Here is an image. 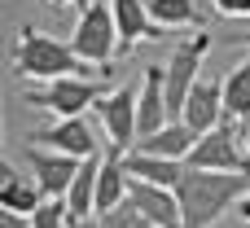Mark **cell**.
Here are the masks:
<instances>
[{"label": "cell", "mask_w": 250, "mask_h": 228, "mask_svg": "<svg viewBox=\"0 0 250 228\" xmlns=\"http://www.w3.org/2000/svg\"><path fill=\"white\" fill-rule=\"evenodd\" d=\"M250 176L237 171H185V180L176 185L180 211H185V228H215L229 211H237V202L246 198Z\"/></svg>", "instance_id": "cell-1"}, {"label": "cell", "mask_w": 250, "mask_h": 228, "mask_svg": "<svg viewBox=\"0 0 250 228\" xmlns=\"http://www.w3.org/2000/svg\"><path fill=\"white\" fill-rule=\"evenodd\" d=\"M92 66L70 48L62 44L57 35L40 31V26H22L18 31V48H13V75L26 79V83H53V79H66V75H88Z\"/></svg>", "instance_id": "cell-2"}, {"label": "cell", "mask_w": 250, "mask_h": 228, "mask_svg": "<svg viewBox=\"0 0 250 228\" xmlns=\"http://www.w3.org/2000/svg\"><path fill=\"white\" fill-rule=\"evenodd\" d=\"M70 48H75L88 66H97L101 75H110V62L119 57V26H114L110 0H88V4L79 9V22H75V31H70Z\"/></svg>", "instance_id": "cell-3"}, {"label": "cell", "mask_w": 250, "mask_h": 228, "mask_svg": "<svg viewBox=\"0 0 250 228\" xmlns=\"http://www.w3.org/2000/svg\"><path fill=\"white\" fill-rule=\"evenodd\" d=\"M101 83H92L88 75H66V79H53L44 88H26L22 92V105H35V110H48L57 119H79L83 110H97L101 101Z\"/></svg>", "instance_id": "cell-4"}, {"label": "cell", "mask_w": 250, "mask_h": 228, "mask_svg": "<svg viewBox=\"0 0 250 228\" xmlns=\"http://www.w3.org/2000/svg\"><path fill=\"white\" fill-rule=\"evenodd\" d=\"M207 53H211V35L207 31H198V35H189V40H180L171 48V57H167V114H171V123H180L185 101H189V92L202 79L198 70H202Z\"/></svg>", "instance_id": "cell-5"}, {"label": "cell", "mask_w": 250, "mask_h": 228, "mask_svg": "<svg viewBox=\"0 0 250 228\" xmlns=\"http://www.w3.org/2000/svg\"><path fill=\"white\" fill-rule=\"evenodd\" d=\"M185 167L193 171H237V176H250V154L237 145V123L224 119L220 127L202 132L193 154L185 158Z\"/></svg>", "instance_id": "cell-6"}, {"label": "cell", "mask_w": 250, "mask_h": 228, "mask_svg": "<svg viewBox=\"0 0 250 228\" xmlns=\"http://www.w3.org/2000/svg\"><path fill=\"white\" fill-rule=\"evenodd\" d=\"M97 119H101V127H105L110 145L127 154V149L136 145V136H141V127H136V88L123 83V88L105 92V97L97 101Z\"/></svg>", "instance_id": "cell-7"}, {"label": "cell", "mask_w": 250, "mask_h": 228, "mask_svg": "<svg viewBox=\"0 0 250 228\" xmlns=\"http://www.w3.org/2000/svg\"><path fill=\"white\" fill-rule=\"evenodd\" d=\"M31 145H44V149H57V154H66V158H97V154H105L101 149V141H97V132L88 127V119L79 114V119H57L53 127H40V132H31L26 136Z\"/></svg>", "instance_id": "cell-8"}, {"label": "cell", "mask_w": 250, "mask_h": 228, "mask_svg": "<svg viewBox=\"0 0 250 228\" xmlns=\"http://www.w3.org/2000/svg\"><path fill=\"white\" fill-rule=\"evenodd\" d=\"M26 167H31L35 185L44 189V198H66L75 176H79V158H66V154L44 149V145H26Z\"/></svg>", "instance_id": "cell-9"}, {"label": "cell", "mask_w": 250, "mask_h": 228, "mask_svg": "<svg viewBox=\"0 0 250 228\" xmlns=\"http://www.w3.org/2000/svg\"><path fill=\"white\" fill-rule=\"evenodd\" d=\"M127 198L141 207V215L154 228H185V211H180V198L176 189H163V185H149V180H127Z\"/></svg>", "instance_id": "cell-10"}, {"label": "cell", "mask_w": 250, "mask_h": 228, "mask_svg": "<svg viewBox=\"0 0 250 228\" xmlns=\"http://www.w3.org/2000/svg\"><path fill=\"white\" fill-rule=\"evenodd\" d=\"M167 123H171V114H167V66H145V79L136 92V127H141V136H154Z\"/></svg>", "instance_id": "cell-11"}, {"label": "cell", "mask_w": 250, "mask_h": 228, "mask_svg": "<svg viewBox=\"0 0 250 228\" xmlns=\"http://www.w3.org/2000/svg\"><path fill=\"white\" fill-rule=\"evenodd\" d=\"M229 114H224V83L220 79H198V88L189 92V101H185V114H180V123H189L193 132H211V127H220Z\"/></svg>", "instance_id": "cell-12"}, {"label": "cell", "mask_w": 250, "mask_h": 228, "mask_svg": "<svg viewBox=\"0 0 250 228\" xmlns=\"http://www.w3.org/2000/svg\"><path fill=\"white\" fill-rule=\"evenodd\" d=\"M114 9V26H119V57L132 53L141 40H158L163 26L149 18V4L145 0H110Z\"/></svg>", "instance_id": "cell-13"}, {"label": "cell", "mask_w": 250, "mask_h": 228, "mask_svg": "<svg viewBox=\"0 0 250 228\" xmlns=\"http://www.w3.org/2000/svg\"><path fill=\"white\" fill-rule=\"evenodd\" d=\"M40 202H44V189L35 185V176H18V167L4 158V163H0V211L35 215Z\"/></svg>", "instance_id": "cell-14"}, {"label": "cell", "mask_w": 250, "mask_h": 228, "mask_svg": "<svg viewBox=\"0 0 250 228\" xmlns=\"http://www.w3.org/2000/svg\"><path fill=\"white\" fill-rule=\"evenodd\" d=\"M198 136H202V132H193L189 123H167V127H158L154 136H141L132 149H141V154H154V158H176V163H185V158L193 154Z\"/></svg>", "instance_id": "cell-15"}, {"label": "cell", "mask_w": 250, "mask_h": 228, "mask_svg": "<svg viewBox=\"0 0 250 228\" xmlns=\"http://www.w3.org/2000/svg\"><path fill=\"white\" fill-rule=\"evenodd\" d=\"M127 154L123 149H105V158H101V176H97V215L101 211H114L119 202H127V163H123Z\"/></svg>", "instance_id": "cell-16"}, {"label": "cell", "mask_w": 250, "mask_h": 228, "mask_svg": "<svg viewBox=\"0 0 250 228\" xmlns=\"http://www.w3.org/2000/svg\"><path fill=\"white\" fill-rule=\"evenodd\" d=\"M127 176H136V180H149V185H163V189H176L180 180H185V163H176V158H154V154H141V149H132L127 158Z\"/></svg>", "instance_id": "cell-17"}, {"label": "cell", "mask_w": 250, "mask_h": 228, "mask_svg": "<svg viewBox=\"0 0 250 228\" xmlns=\"http://www.w3.org/2000/svg\"><path fill=\"white\" fill-rule=\"evenodd\" d=\"M101 158H105V154L79 163V176H75V185H70V193H66L70 220H92V215H97V176H101Z\"/></svg>", "instance_id": "cell-18"}, {"label": "cell", "mask_w": 250, "mask_h": 228, "mask_svg": "<svg viewBox=\"0 0 250 228\" xmlns=\"http://www.w3.org/2000/svg\"><path fill=\"white\" fill-rule=\"evenodd\" d=\"M224 114L233 123H250V57L237 62L224 79Z\"/></svg>", "instance_id": "cell-19"}, {"label": "cell", "mask_w": 250, "mask_h": 228, "mask_svg": "<svg viewBox=\"0 0 250 228\" xmlns=\"http://www.w3.org/2000/svg\"><path fill=\"white\" fill-rule=\"evenodd\" d=\"M149 4V18L167 31V26H189V31H202V18H198V4L193 0H145Z\"/></svg>", "instance_id": "cell-20"}, {"label": "cell", "mask_w": 250, "mask_h": 228, "mask_svg": "<svg viewBox=\"0 0 250 228\" xmlns=\"http://www.w3.org/2000/svg\"><path fill=\"white\" fill-rule=\"evenodd\" d=\"M97 224H101V228H154L145 215H141V207H136L132 198H127V202H119L114 211H101V215H97Z\"/></svg>", "instance_id": "cell-21"}, {"label": "cell", "mask_w": 250, "mask_h": 228, "mask_svg": "<svg viewBox=\"0 0 250 228\" xmlns=\"http://www.w3.org/2000/svg\"><path fill=\"white\" fill-rule=\"evenodd\" d=\"M31 228H70V207H66V198H44L40 211L31 215Z\"/></svg>", "instance_id": "cell-22"}, {"label": "cell", "mask_w": 250, "mask_h": 228, "mask_svg": "<svg viewBox=\"0 0 250 228\" xmlns=\"http://www.w3.org/2000/svg\"><path fill=\"white\" fill-rule=\"evenodd\" d=\"M220 18H250V0H215Z\"/></svg>", "instance_id": "cell-23"}, {"label": "cell", "mask_w": 250, "mask_h": 228, "mask_svg": "<svg viewBox=\"0 0 250 228\" xmlns=\"http://www.w3.org/2000/svg\"><path fill=\"white\" fill-rule=\"evenodd\" d=\"M0 228H31V215H18V211H0Z\"/></svg>", "instance_id": "cell-24"}, {"label": "cell", "mask_w": 250, "mask_h": 228, "mask_svg": "<svg viewBox=\"0 0 250 228\" xmlns=\"http://www.w3.org/2000/svg\"><path fill=\"white\" fill-rule=\"evenodd\" d=\"M237 220H242V224H250V189H246V198L237 202Z\"/></svg>", "instance_id": "cell-25"}, {"label": "cell", "mask_w": 250, "mask_h": 228, "mask_svg": "<svg viewBox=\"0 0 250 228\" xmlns=\"http://www.w3.org/2000/svg\"><path fill=\"white\" fill-rule=\"evenodd\" d=\"M75 228H101L97 220H75Z\"/></svg>", "instance_id": "cell-26"}, {"label": "cell", "mask_w": 250, "mask_h": 228, "mask_svg": "<svg viewBox=\"0 0 250 228\" xmlns=\"http://www.w3.org/2000/svg\"><path fill=\"white\" fill-rule=\"evenodd\" d=\"M246 154H250V123H246Z\"/></svg>", "instance_id": "cell-27"}, {"label": "cell", "mask_w": 250, "mask_h": 228, "mask_svg": "<svg viewBox=\"0 0 250 228\" xmlns=\"http://www.w3.org/2000/svg\"><path fill=\"white\" fill-rule=\"evenodd\" d=\"M48 4H57V9H62V4H70V0H48Z\"/></svg>", "instance_id": "cell-28"}, {"label": "cell", "mask_w": 250, "mask_h": 228, "mask_svg": "<svg viewBox=\"0 0 250 228\" xmlns=\"http://www.w3.org/2000/svg\"><path fill=\"white\" fill-rule=\"evenodd\" d=\"M242 44H246V48H250V35H242Z\"/></svg>", "instance_id": "cell-29"}]
</instances>
